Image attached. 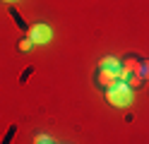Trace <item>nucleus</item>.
Returning a JSON list of instances; mask_svg holds the SVG:
<instances>
[{
  "label": "nucleus",
  "mask_w": 149,
  "mask_h": 144,
  "mask_svg": "<svg viewBox=\"0 0 149 144\" xmlns=\"http://www.w3.org/2000/svg\"><path fill=\"white\" fill-rule=\"evenodd\" d=\"M106 101L118 106V108H125V106H130V101H132V89H130L125 82H116L113 86L106 89Z\"/></svg>",
  "instance_id": "1"
},
{
  "label": "nucleus",
  "mask_w": 149,
  "mask_h": 144,
  "mask_svg": "<svg viewBox=\"0 0 149 144\" xmlns=\"http://www.w3.org/2000/svg\"><path fill=\"white\" fill-rule=\"evenodd\" d=\"M26 34H29L31 43H36V46H41V43H48V41H51V29L46 26V24H34Z\"/></svg>",
  "instance_id": "2"
},
{
  "label": "nucleus",
  "mask_w": 149,
  "mask_h": 144,
  "mask_svg": "<svg viewBox=\"0 0 149 144\" xmlns=\"http://www.w3.org/2000/svg\"><path fill=\"white\" fill-rule=\"evenodd\" d=\"M118 82V70H108V67H101L96 72V84L101 89H108V86H113Z\"/></svg>",
  "instance_id": "3"
},
{
  "label": "nucleus",
  "mask_w": 149,
  "mask_h": 144,
  "mask_svg": "<svg viewBox=\"0 0 149 144\" xmlns=\"http://www.w3.org/2000/svg\"><path fill=\"white\" fill-rule=\"evenodd\" d=\"M101 67H108V70H120V60L113 55H106V58H101V63H99V70Z\"/></svg>",
  "instance_id": "4"
},
{
  "label": "nucleus",
  "mask_w": 149,
  "mask_h": 144,
  "mask_svg": "<svg viewBox=\"0 0 149 144\" xmlns=\"http://www.w3.org/2000/svg\"><path fill=\"white\" fill-rule=\"evenodd\" d=\"M139 74H142V79H149V60H139Z\"/></svg>",
  "instance_id": "5"
},
{
  "label": "nucleus",
  "mask_w": 149,
  "mask_h": 144,
  "mask_svg": "<svg viewBox=\"0 0 149 144\" xmlns=\"http://www.w3.org/2000/svg\"><path fill=\"white\" fill-rule=\"evenodd\" d=\"M34 144H55L51 137H46V134H36L34 137Z\"/></svg>",
  "instance_id": "6"
},
{
  "label": "nucleus",
  "mask_w": 149,
  "mask_h": 144,
  "mask_svg": "<svg viewBox=\"0 0 149 144\" xmlns=\"http://www.w3.org/2000/svg\"><path fill=\"white\" fill-rule=\"evenodd\" d=\"M29 48H31V38H24L19 43V51H29Z\"/></svg>",
  "instance_id": "7"
},
{
  "label": "nucleus",
  "mask_w": 149,
  "mask_h": 144,
  "mask_svg": "<svg viewBox=\"0 0 149 144\" xmlns=\"http://www.w3.org/2000/svg\"><path fill=\"white\" fill-rule=\"evenodd\" d=\"M5 3H17V0H5Z\"/></svg>",
  "instance_id": "8"
}]
</instances>
